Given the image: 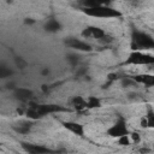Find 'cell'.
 <instances>
[{
	"instance_id": "cell-11",
	"label": "cell",
	"mask_w": 154,
	"mask_h": 154,
	"mask_svg": "<svg viewBox=\"0 0 154 154\" xmlns=\"http://www.w3.org/2000/svg\"><path fill=\"white\" fill-rule=\"evenodd\" d=\"M13 96H14V99H17L19 101L25 102L32 97V91L29 89H25V88H16L13 90Z\"/></svg>"
},
{
	"instance_id": "cell-8",
	"label": "cell",
	"mask_w": 154,
	"mask_h": 154,
	"mask_svg": "<svg viewBox=\"0 0 154 154\" xmlns=\"http://www.w3.org/2000/svg\"><path fill=\"white\" fill-rule=\"evenodd\" d=\"M105 35H106V32L99 26H87L82 31L83 37H94V38H97V40H101Z\"/></svg>"
},
{
	"instance_id": "cell-6",
	"label": "cell",
	"mask_w": 154,
	"mask_h": 154,
	"mask_svg": "<svg viewBox=\"0 0 154 154\" xmlns=\"http://www.w3.org/2000/svg\"><path fill=\"white\" fill-rule=\"evenodd\" d=\"M22 148L28 154H59L60 150H53L48 147L41 146V144H34V143H22Z\"/></svg>"
},
{
	"instance_id": "cell-29",
	"label": "cell",
	"mask_w": 154,
	"mask_h": 154,
	"mask_svg": "<svg viewBox=\"0 0 154 154\" xmlns=\"http://www.w3.org/2000/svg\"><path fill=\"white\" fill-rule=\"evenodd\" d=\"M140 152H141V153H148L149 150H148V149H144V148H142V149H141Z\"/></svg>"
},
{
	"instance_id": "cell-21",
	"label": "cell",
	"mask_w": 154,
	"mask_h": 154,
	"mask_svg": "<svg viewBox=\"0 0 154 154\" xmlns=\"http://www.w3.org/2000/svg\"><path fill=\"white\" fill-rule=\"evenodd\" d=\"M130 142H131V140H130L129 135H126V136H123V137L118 138V143H119L120 146H129V144H130Z\"/></svg>"
},
{
	"instance_id": "cell-7",
	"label": "cell",
	"mask_w": 154,
	"mask_h": 154,
	"mask_svg": "<svg viewBox=\"0 0 154 154\" xmlns=\"http://www.w3.org/2000/svg\"><path fill=\"white\" fill-rule=\"evenodd\" d=\"M65 45L70 48H73V49H77V51H82V52H90L93 48L89 43L84 42V41H81L76 37H69L66 38L65 41Z\"/></svg>"
},
{
	"instance_id": "cell-23",
	"label": "cell",
	"mask_w": 154,
	"mask_h": 154,
	"mask_svg": "<svg viewBox=\"0 0 154 154\" xmlns=\"http://www.w3.org/2000/svg\"><path fill=\"white\" fill-rule=\"evenodd\" d=\"M130 138H131L135 143H138V142L141 141V137H140V135H138L137 132H132V134H131V136H130Z\"/></svg>"
},
{
	"instance_id": "cell-30",
	"label": "cell",
	"mask_w": 154,
	"mask_h": 154,
	"mask_svg": "<svg viewBox=\"0 0 154 154\" xmlns=\"http://www.w3.org/2000/svg\"><path fill=\"white\" fill-rule=\"evenodd\" d=\"M153 150H154V146H153Z\"/></svg>"
},
{
	"instance_id": "cell-22",
	"label": "cell",
	"mask_w": 154,
	"mask_h": 154,
	"mask_svg": "<svg viewBox=\"0 0 154 154\" xmlns=\"http://www.w3.org/2000/svg\"><path fill=\"white\" fill-rule=\"evenodd\" d=\"M99 41L102 42V43H111V42L113 41V37H112L111 35H107V34H106V35H105L101 40H99Z\"/></svg>"
},
{
	"instance_id": "cell-12",
	"label": "cell",
	"mask_w": 154,
	"mask_h": 154,
	"mask_svg": "<svg viewBox=\"0 0 154 154\" xmlns=\"http://www.w3.org/2000/svg\"><path fill=\"white\" fill-rule=\"evenodd\" d=\"M45 29L48 32H57V31H59L61 29V24L55 18H49L47 20V23L45 24Z\"/></svg>"
},
{
	"instance_id": "cell-26",
	"label": "cell",
	"mask_w": 154,
	"mask_h": 154,
	"mask_svg": "<svg viewBox=\"0 0 154 154\" xmlns=\"http://www.w3.org/2000/svg\"><path fill=\"white\" fill-rule=\"evenodd\" d=\"M24 23L25 24H34L35 23V19H32V18H25L24 19Z\"/></svg>"
},
{
	"instance_id": "cell-27",
	"label": "cell",
	"mask_w": 154,
	"mask_h": 154,
	"mask_svg": "<svg viewBox=\"0 0 154 154\" xmlns=\"http://www.w3.org/2000/svg\"><path fill=\"white\" fill-rule=\"evenodd\" d=\"M41 73H42V75H48V73H49V70H48V69H45V70H42Z\"/></svg>"
},
{
	"instance_id": "cell-3",
	"label": "cell",
	"mask_w": 154,
	"mask_h": 154,
	"mask_svg": "<svg viewBox=\"0 0 154 154\" xmlns=\"http://www.w3.org/2000/svg\"><path fill=\"white\" fill-rule=\"evenodd\" d=\"M82 11L90 17H96V18H119L122 17V12L109 7L107 5H100L93 8H82Z\"/></svg>"
},
{
	"instance_id": "cell-19",
	"label": "cell",
	"mask_w": 154,
	"mask_h": 154,
	"mask_svg": "<svg viewBox=\"0 0 154 154\" xmlns=\"http://www.w3.org/2000/svg\"><path fill=\"white\" fill-rule=\"evenodd\" d=\"M11 75H12V71H11L10 69H7V67L4 66V65L0 66V77H1V78H6V77H8V76H11Z\"/></svg>"
},
{
	"instance_id": "cell-24",
	"label": "cell",
	"mask_w": 154,
	"mask_h": 154,
	"mask_svg": "<svg viewBox=\"0 0 154 154\" xmlns=\"http://www.w3.org/2000/svg\"><path fill=\"white\" fill-rule=\"evenodd\" d=\"M116 79H118V75H117V73H109V75L107 76V81L114 82Z\"/></svg>"
},
{
	"instance_id": "cell-9",
	"label": "cell",
	"mask_w": 154,
	"mask_h": 154,
	"mask_svg": "<svg viewBox=\"0 0 154 154\" xmlns=\"http://www.w3.org/2000/svg\"><path fill=\"white\" fill-rule=\"evenodd\" d=\"M63 126H64L65 129H67L70 132H72V134H75V135H77V136H79V137H83V136H84V128H83L82 124H79V123H77V122H71V120H69V122H63Z\"/></svg>"
},
{
	"instance_id": "cell-10",
	"label": "cell",
	"mask_w": 154,
	"mask_h": 154,
	"mask_svg": "<svg viewBox=\"0 0 154 154\" xmlns=\"http://www.w3.org/2000/svg\"><path fill=\"white\" fill-rule=\"evenodd\" d=\"M132 78L137 84H144L146 87H154V75L142 73V75H136Z\"/></svg>"
},
{
	"instance_id": "cell-20",
	"label": "cell",
	"mask_w": 154,
	"mask_h": 154,
	"mask_svg": "<svg viewBox=\"0 0 154 154\" xmlns=\"http://www.w3.org/2000/svg\"><path fill=\"white\" fill-rule=\"evenodd\" d=\"M14 63H16V65H17L19 69H25L26 65H28V63H26L23 58H20V57H16V58H14Z\"/></svg>"
},
{
	"instance_id": "cell-14",
	"label": "cell",
	"mask_w": 154,
	"mask_h": 154,
	"mask_svg": "<svg viewBox=\"0 0 154 154\" xmlns=\"http://www.w3.org/2000/svg\"><path fill=\"white\" fill-rule=\"evenodd\" d=\"M72 105L77 111H82V109L87 108V100H84L81 96H75L72 99Z\"/></svg>"
},
{
	"instance_id": "cell-17",
	"label": "cell",
	"mask_w": 154,
	"mask_h": 154,
	"mask_svg": "<svg viewBox=\"0 0 154 154\" xmlns=\"http://www.w3.org/2000/svg\"><path fill=\"white\" fill-rule=\"evenodd\" d=\"M67 59V63L71 65V66H77V64L79 63V57L76 55V54H69L66 57Z\"/></svg>"
},
{
	"instance_id": "cell-2",
	"label": "cell",
	"mask_w": 154,
	"mask_h": 154,
	"mask_svg": "<svg viewBox=\"0 0 154 154\" xmlns=\"http://www.w3.org/2000/svg\"><path fill=\"white\" fill-rule=\"evenodd\" d=\"M131 49L140 52L141 49H154V38L144 31L134 29L131 32Z\"/></svg>"
},
{
	"instance_id": "cell-13",
	"label": "cell",
	"mask_w": 154,
	"mask_h": 154,
	"mask_svg": "<svg viewBox=\"0 0 154 154\" xmlns=\"http://www.w3.org/2000/svg\"><path fill=\"white\" fill-rule=\"evenodd\" d=\"M31 129V123L29 122H20L16 125H13V130L18 134H28Z\"/></svg>"
},
{
	"instance_id": "cell-5",
	"label": "cell",
	"mask_w": 154,
	"mask_h": 154,
	"mask_svg": "<svg viewBox=\"0 0 154 154\" xmlns=\"http://www.w3.org/2000/svg\"><path fill=\"white\" fill-rule=\"evenodd\" d=\"M129 134L130 132H129V129L126 126V122L122 117H119V119L111 128L107 129V135L111 137H114V138H120V137L126 136Z\"/></svg>"
},
{
	"instance_id": "cell-15",
	"label": "cell",
	"mask_w": 154,
	"mask_h": 154,
	"mask_svg": "<svg viewBox=\"0 0 154 154\" xmlns=\"http://www.w3.org/2000/svg\"><path fill=\"white\" fill-rule=\"evenodd\" d=\"M101 107V102L95 96H89L87 99V108H99Z\"/></svg>"
},
{
	"instance_id": "cell-25",
	"label": "cell",
	"mask_w": 154,
	"mask_h": 154,
	"mask_svg": "<svg viewBox=\"0 0 154 154\" xmlns=\"http://www.w3.org/2000/svg\"><path fill=\"white\" fill-rule=\"evenodd\" d=\"M85 72H87V67H81V69H78V71H77V76H84L85 75Z\"/></svg>"
},
{
	"instance_id": "cell-1",
	"label": "cell",
	"mask_w": 154,
	"mask_h": 154,
	"mask_svg": "<svg viewBox=\"0 0 154 154\" xmlns=\"http://www.w3.org/2000/svg\"><path fill=\"white\" fill-rule=\"evenodd\" d=\"M58 112H69V108L55 103H31L26 109L25 116L29 119H40L47 114Z\"/></svg>"
},
{
	"instance_id": "cell-16",
	"label": "cell",
	"mask_w": 154,
	"mask_h": 154,
	"mask_svg": "<svg viewBox=\"0 0 154 154\" xmlns=\"http://www.w3.org/2000/svg\"><path fill=\"white\" fill-rule=\"evenodd\" d=\"M122 85H123V87H136L137 83L134 81L132 77L125 76V77H123V79H122Z\"/></svg>"
},
{
	"instance_id": "cell-28",
	"label": "cell",
	"mask_w": 154,
	"mask_h": 154,
	"mask_svg": "<svg viewBox=\"0 0 154 154\" xmlns=\"http://www.w3.org/2000/svg\"><path fill=\"white\" fill-rule=\"evenodd\" d=\"M42 90H43V91H48V87H47L46 84H43V85H42Z\"/></svg>"
},
{
	"instance_id": "cell-4",
	"label": "cell",
	"mask_w": 154,
	"mask_h": 154,
	"mask_svg": "<svg viewBox=\"0 0 154 154\" xmlns=\"http://www.w3.org/2000/svg\"><path fill=\"white\" fill-rule=\"evenodd\" d=\"M126 65H154V55L142 52H131L125 60Z\"/></svg>"
},
{
	"instance_id": "cell-18",
	"label": "cell",
	"mask_w": 154,
	"mask_h": 154,
	"mask_svg": "<svg viewBox=\"0 0 154 154\" xmlns=\"http://www.w3.org/2000/svg\"><path fill=\"white\" fill-rule=\"evenodd\" d=\"M146 119H147L148 128H154V112L152 109L148 111V113L146 116Z\"/></svg>"
}]
</instances>
